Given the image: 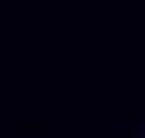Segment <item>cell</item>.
Instances as JSON below:
<instances>
[]
</instances>
